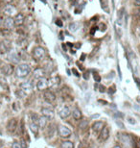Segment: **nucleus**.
I'll return each instance as SVG.
<instances>
[{
	"instance_id": "obj_1",
	"label": "nucleus",
	"mask_w": 140,
	"mask_h": 148,
	"mask_svg": "<svg viewBox=\"0 0 140 148\" xmlns=\"http://www.w3.org/2000/svg\"><path fill=\"white\" fill-rule=\"evenodd\" d=\"M15 75L18 78H24L28 76L30 72H31V68L27 64H21L18 65L15 68Z\"/></svg>"
},
{
	"instance_id": "obj_2",
	"label": "nucleus",
	"mask_w": 140,
	"mask_h": 148,
	"mask_svg": "<svg viewBox=\"0 0 140 148\" xmlns=\"http://www.w3.org/2000/svg\"><path fill=\"white\" fill-rule=\"evenodd\" d=\"M46 55L45 49L42 47V46H37L33 49V57L37 60V61H40V60L44 59Z\"/></svg>"
},
{
	"instance_id": "obj_3",
	"label": "nucleus",
	"mask_w": 140,
	"mask_h": 148,
	"mask_svg": "<svg viewBox=\"0 0 140 148\" xmlns=\"http://www.w3.org/2000/svg\"><path fill=\"white\" fill-rule=\"evenodd\" d=\"M11 48H12V43H11L9 40H4L0 42V53L1 54L9 52Z\"/></svg>"
},
{
	"instance_id": "obj_4",
	"label": "nucleus",
	"mask_w": 140,
	"mask_h": 148,
	"mask_svg": "<svg viewBox=\"0 0 140 148\" xmlns=\"http://www.w3.org/2000/svg\"><path fill=\"white\" fill-rule=\"evenodd\" d=\"M59 134L62 138H69L71 136V130L64 125L59 126Z\"/></svg>"
},
{
	"instance_id": "obj_5",
	"label": "nucleus",
	"mask_w": 140,
	"mask_h": 148,
	"mask_svg": "<svg viewBox=\"0 0 140 148\" xmlns=\"http://www.w3.org/2000/svg\"><path fill=\"white\" fill-rule=\"evenodd\" d=\"M3 13L7 16H10V17H12L13 15H16L17 11H16V8L15 6H13V5H7V6L3 9Z\"/></svg>"
},
{
	"instance_id": "obj_6",
	"label": "nucleus",
	"mask_w": 140,
	"mask_h": 148,
	"mask_svg": "<svg viewBox=\"0 0 140 148\" xmlns=\"http://www.w3.org/2000/svg\"><path fill=\"white\" fill-rule=\"evenodd\" d=\"M37 87L38 90H44L48 87V79H46L44 77L40 78L38 80L37 83Z\"/></svg>"
},
{
	"instance_id": "obj_7",
	"label": "nucleus",
	"mask_w": 140,
	"mask_h": 148,
	"mask_svg": "<svg viewBox=\"0 0 140 148\" xmlns=\"http://www.w3.org/2000/svg\"><path fill=\"white\" fill-rule=\"evenodd\" d=\"M15 20H13V17H10V16H7L6 18L3 21V26L5 29H8V30H12L13 27H15Z\"/></svg>"
},
{
	"instance_id": "obj_8",
	"label": "nucleus",
	"mask_w": 140,
	"mask_h": 148,
	"mask_svg": "<svg viewBox=\"0 0 140 148\" xmlns=\"http://www.w3.org/2000/svg\"><path fill=\"white\" fill-rule=\"evenodd\" d=\"M43 97H44V99L47 101L48 103H52L54 102L55 100H56V95L52 90H45L44 94H43Z\"/></svg>"
},
{
	"instance_id": "obj_9",
	"label": "nucleus",
	"mask_w": 140,
	"mask_h": 148,
	"mask_svg": "<svg viewBox=\"0 0 140 148\" xmlns=\"http://www.w3.org/2000/svg\"><path fill=\"white\" fill-rule=\"evenodd\" d=\"M42 114L43 116H45L47 119H53L54 116H55V113L52 109H49V108H42Z\"/></svg>"
},
{
	"instance_id": "obj_10",
	"label": "nucleus",
	"mask_w": 140,
	"mask_h": 148,
	"mask_svg": "<svg viewBox=\"0 0 140 148\" xmlns=\"http://www.w3.org/2000/svg\"><path fill=\"white\" fill-rule=\"evenodd\" d=\"M16 128H17V120L15 118L10 119L9 122H8V125H7L8 131H9L10 133H13L16 130Z\"/></svg>"
},
{
	"instance_id": "obj_11",
	"label": "nucleus",
	"mask_w": 140,
	"mask_h": 148,
	"mask_svg": "<svg viewBox=\"0 0 140 148\" xmlns=\"http://www.w3.org/2000/svg\"><path fill=\"white\" fill-rule=\"evenodd\" d=\"M13 70H15V68H13V67L12 65H5L1 68L2 73H3L4 75H6V76L12 75L13 72Z\"/></svg>"
},
{
	"instance_id": "obj_12",
	"label": "nucleus",
	"mask_w": 140,
	"mask_h": 148,
	"mask_svg": "<svg viewBox=\"0 0 140 148\" xmlns=\"http://www.w3.org/2000/svg\"><path fill=\"white\" fill-rule=\"evenodd\" d=\"M13 20H15V25L20 26V25H22V24L24 23V21H25V16H24L21 13H16V15H15Z\"/></svg>"
},
{
	"instance_id": "obj_13",
	"label": "nucleus",
	"mask_w": 140,
	"mask_h": 148,
	"mask_svg": "<svg viewBox=\"0 0 140 148\" xmlns=\"http://www.w3.org/2000/svg\"><path fill=\"white\" fill-rule=\"evenodd\" d=\"M60 116L62 117V119H64V118H67L68 116L71 114V111H70V109L68 108V107H64L61 111H60Z\"/></svg>"
},
{
	"instance_id": "obj_14",
	"label": "nucleus",
	"mask_w": 140,
	"mask_h": 148,
	"mask_svg": "<svg viewBox=\"0 0 140 148\" xmlns=\"http://www.w3.org/2000/svg\"><path fill=\"white\" fill-rule=\"evenodd\" d=\"M33 75H34V78H36V79H40V78L44 77L45 71H44L43 68L38 67V68H37V69L34 70V73H33Z\"/></svg>"
},
{
	"instance_id": "obj_15",
	"label": "nucleus",
	"mask_w": 140,
	"mask_h": 148,
	"mask_svg": "<svg viewBox=\"0 0 140 148\" xmlns=\"http://www.w3.org/2000/svg\"><path fill=\"white\" fill-rule=\"evenodd\" d=\"M120 141H121L123 143L126 144V145H131V136L127 135V134H121L119 137Z\"/></svg>"
},
{
	"instance_id": "obj_16",
	"label": "nucleus",
	"mask_w": 140,
	"mask_h": 148,
	"mask_svg": "<svg viewBox=\"0 0 140 148\" xmlns=\"http://www.w3.org/2000/svg\"><path fill=\"white\" fill-rule=\"evenodd\" d=\"M20 87H21V90L26 94V92L31 91L32 89H33V86H32V84L30 83V82H25V83H22L20 85Z\"/></svg>"
},
{
	"instance_id": "obj_17",
	"label": "nucleus",
	"mask_w": 140,
	"mask_h": 148,
	"mask_svg": "<svg viewBox=\"0 0 140 148\" xmlns=\"http://www.w3.org/2000/svg\"><path fill=\"white\" fill-rule=\"evenodd\" d=\"M109 137V127H103L101 130V139L102 141H107Z\"/></svg>"
},
{
	"instance_id": "obj_18",
	"label": "nucleus",
	"mask_w": 140,
	"mask_h": 148,
	"mask_svg": "<svg viewBox=\"0 0 140 148\" xmlns=\"http://www.w3.org/2000/svg\"><path fill=\"white\" fill-rule=\"evenodd\" d=\"M103 127H104V123L101 121H96L94 124L92 125V129H93V131H95V132H101V130L103 129Z\"/></svg>"
},
{
	"instance_id": "obj_19",
	"label": "nucleus",
	"mask_w": 140,
	"mask_h": 148,
	"mask_svg": "<svg viewBox=\"0 0 140 148\" xmlns=\"http://www.w3.org/2000/svg\"><path fill=\"white\" fill-rule=\"evenodd\" d=\"M60 83V77H53L48 80V87H56Z\"/></svg>"
},
{
	"instance_id": "obj_20",
	"label": "nucleus",
	"mask_w": 140,
	"mask_h": 148,
	"mask_svg": "<svg viewBox=\"0 0 140 148\" xmlns=\"http://www.w3.org/2000/svg\"><path fill=\"white\" fill-rule=\"evenodd\" d=\"M47 118H46L45 116H40V118H38V127L40 128H42L43 129L46 126V124H47Z\"/></svg>"
},
{
	"instance_id": "obj_21",
	"label": "nucleus",
	"mask_w": 140,
	"mask_h": 148,
	"mask_svg": "<svg viewBox=\"0 0 140 148\" xmlns=\"http://www.w3.org/2000/svg\"><path fill=\"white\" fill-rule=\"evenodd\" d=\"M29 127H30V130L32 131L33 133L35 134V135H37V134L38 133V125L37 124V123H35V122H31L29 124Z\"/></svg>"
},
{
	"instance_id": "obj_22",
	"label": "nucleus",
	"mask_w": 140,
	"mask_h": 148,
	"mask_svg": "<svg viewBox=\"0 0 140 148\" xmlns=\"http://www.w3.org/2000/svg\"><path fill=\"white\" fill-rule=\"evenodd\" d=\"M61 148H74V143L70 141H64L61 143Z\"/></svg>"
},
{
	"instance_id": "obj_23",
	"label": "nucleus",
	"mask_w": 140,
	"mask_h": 148,
	"mask_svg": "<svg viewBox=\"0 0 140 148\" xmlns=\"http://www.w3.org/2000/svg\"><path fill=\"white\" fill-rule=\"evenodd\" d=\"M72 116L75 119H81L82 118V112L79 109H74L72 112Z\"/></svg>"
},
{
	"instance_id": "obj_24",
	"label": "nucleus",
	"mask_w": 140,
	"mask_h": 148,
	"mask_svg": "<svg viewBox=\"0 0 140 148\" xmlns=\"http://www.w3.org/2000/svg\"><path fill=\"white\" fill-rule=\"evenodd\" d=\"M9 58H10V61H12L13 63H18L19 62V57H18V55L16 54V53H12V54H10V56H9Z\"/></svg>"
},
{
	"instance_id": "obj_25",
	"label": "nucleus",
	"mask_w": 140,
	"mask_h": 148,
	"mask_svg": "<svg viewBox=\"0 0 140 148\" xmlns=\"http://www.w3.org/2000/svg\"><path fill=\"white\" fill-rule=\"evenodd\" d=\"M68 28H69V30H70L71 32H76L77 30H78V28H79V24L76 23V22H72V23L69 24Z\"/></svg>"
},
{
	"instance_id": "obj_26",
	"label": "nucleus",
	"mask_w": 140,
	"mask_h": 148,
	"mask_svg": "<svg viewBox=\"0 0 140 148\" xmlns=\"http://www.w3.org/2000/svg\"><path fill=\"white\" fill-rule=\"evenodd\" d=\"M123 15H124V8H122V9L120 10L119 12H118V20H119V24H121Z\"/></svg>"
},
{
	"instance_id": "obj_27",
	"label": "nucleus",
	"mask_w": 140,
	"mask_h": 148,
	"mask_svg": "<svg viewBox=\"0 0 140 148\" xmlns=\"http://www.w3.org/2000/svg\"><path fill=\"white\" fill-rule=\"evenodd\" d=\"M54 132H55L54 125H50V129L48 130V136H49V137H52V136L54 135Z\"/></svg>"
},
{
	"instance_id": "obj_28",
	"label": "nucleus",
	"mask_w": 140,
	"mask_h": 148,
	"mask_svg": "<svg viewBox=\"0 0 140 148\" xmlns=\"http://www.w3.org/2000/svg\"><path fill=\"white\" fill-rule=\"evenodd\" d=\"M12 148H22V147H21V145H20V143H19V142L15 141L13 143V145H12Z\"/></svg>"
},
{
	"instance_id": "obj_29",
	"label": "nucleus",
	"mask_w": 140,
	"mask_h": 148,
	"mask_svg": "<svg viewBox=\"0 0 140 148\" xmlns=\"http://www.w3.org/2000/svg\"><path fill=\"white\" fill-rule=\"evenodd\" d=\"M94 80H95V82H100L101 81V77L98 75L97 73H94Z\"/></svg>"
},
{
	"instance_id": "obj_30",
	"label": "nucleus",
	"mask_w": 140,
	"mask_h": 148,
	"mask_svg": "<svg viewBox=\"0 0 140 148\" xmlns=\"http://www.w3.org/2000/svg\"><path fill=\"white\" fill-rule=\"evenodd\" d=\"M133 3L134 6L139 7V6H140V0H133Z\"/></svg>"
},
{
	"instance_id": "obj_31",
	"label": "nucleus",
	"mask_w": 140,
	"mask_h": 148,
	"mask_svg": "<svg viewBox=\"0 0 140 148\" xmlns=\"http://www.w3.org/2000/svg\"><path fill=\"white\" fill-rule=\"evenodd\" d=\"M56 24H57L58 26H60V27H62V20H57Z\"/></svg>"
},
{
	"instance_id": "obj_32",
	"label": "nucleus",
	"mask_w": 140,
	"mask_h": 148,
	"mask_svg": "<svg viewBox=\"0 0 140 148\" xmlns=\"http://www.w3.org/2000/svg\"><path fill=\"white\" fill-rule=\"evenodd\" d=\"M20 145H21V147H22V148H26V143H25V142H24L23 141H21V143H20Z\"/></svg>"
},
{
	"instance_id": "obj_33",
	"label": "nucleus",
	"mask_w": 140,
	"mask_h": 148,
	"mask_svg": "<svg viewBox=\"0 0 140 148\" xmlns=\"http://www.w3.org/2000/svg\"><path fill=\"white\" fill-rule=\"evenodd\" d=\"M72 71H73L74 73H75V75H76V76H80V74L78 73V71H77V70L75 69V68H73V69H72Z\"/></svg>"
},
{
	"instance_id": "obj_34",
	"label": "nucleus",
	"mask_w": 140,
	"mask_h": 148,
	"mask_svg": "<svg viewBox=\"0 0 140 148\" xmlns=\"http://www.w3.org/2000/svg\"><path fill=\"white\" fill-rule=\"evenodd\" d=\"M100 91H101V92H104V91H105V87H104V86H101V87H100Z\"/></svg>"
},
{
	"instance_id": "obj_35",
	"label": "nucleus",
	"mask_w": 140,
	"mask_h": 148,
	"mask_svg": "<svg viewBox=\"0 0 140 148\" xmlns=\"http://www.w3.org/2000/svg\"><path fill=\"white\" fill-rule=\"evenodd\" d=\"M129 120H130V121H129L130 123H133V124H134V123H135V121H134V119L131 118V117H130V118H129Z\"/></svg>"
},
{
	"instance_id": "obj_36",
	"label": "nucleus",
	"mask_w": 140,
	"mask_h": 148,
	"mask_svg": "<svg viewBox=\"0 0 140 148\" xmlns=\"http://www.w3.org/2000/svg\"><path fill=\"white\" fill-rule=\"evenodd\" d=\"M99 116H100L99 114H96V116H95V114H93V116H91V118H98Z\"/></svg>"
},
{
	"instance_id": "obj_37",
	"label": "nucleus",
	"mask_w": 140,
	"mask_h": 148,
	"mask_svg": "<svg viewBox=\"0 0 140 148\" xmlns=\"http://www.w3.org/2000/svg\"><path fill=\"white\" fill-rule=\"evenodd\" d=\"M3 1L5 2V3L9 4V3H11V2H12V1H13V0H3Z\"/></svg>"
},
{
	"instance_id": "obj_38",
	"label": "nucleus",
	"mask_w": 140,
	"mask_h": 148,
	"mask_svg": "<svg viewBox=\"0 0 140 148\" xmlns=\"http://www.w3.org/2000/svg\"><path fill=\"white\" fill-rule=\"evenodd\" d=\"M84 79H88V74H86V73L84 74Z\"/></svg>"
},
{
	"instance_id": "obj_39",
	"label": "nucleus",
	"mask_w": 140,
	"mask_h": 148,
	"mask_svg": "<svg viewBox=\"0 0 140 148\" xmlns=\"http://www.w3.org/2000/svg\"><path fill=\"white\" fill-rule=\"evenodd\" d=\"M112 148H121V147H120L119 145H115V146H113Z\"/></svg>"
},
{
	"instance_id": "obj_40",
	"label": "nucleus",
	"mask_w": 140,
	"mask_h": 148,
	"mask_svg": "<svg viewBox=\"0 0 140 148\" xmlns=\"http://www.w3.org/2000/svg\"><path fill=\"white\" fill-rule=\"evenodd\" d=\"M137 146H138V148H140V141H138V143H137Z\"/></svg>"
},
{
	"instance_id": "obj_41",
	"label": "nucleus",
	"mask_w": 140,
	"mask_h": 148,
	"mask_svg": "<svg viewBox=\"0 0 140 148\" xmlns=\"http://www.w3.org/2000/svg\"><path fill=\"white\" fill-rule=\"evenodd\" d=\"M138 33H139V35H140V27H139V29H138Z\"/></svg>"
},
{
	"instance_id": "obj_42",
	"label": "nucleus",
	"mask_w": 140,
	"mask_h": 148,
	"mask_svg": "<svg viewBox=\"0 0 140 148\" xmlns=\"http://www.w3.org/2000/svg\"><path fill=\"white\" fill-rule=\"evenodd\" d=\"M1 24H2V21H1V20H0V25H1Z\"/></svg>"
},
{
	"instance_id": "obj_43",
	"label": "nucleus",
	"mask_w": 140,
	"mask_h": 148,
	"mask_svg": "<svg viewBox=\"0 0 140 148\" xmlns=\"http://www.w3.org/2000/svg\"><path fill=\"white\" fill-rule=\"evenodd\" d=\"M112 4H113V5H114V0H112Z\"/></svg>"
},
{
	"instance_id": "obj_44",
	"label": "nucleus",
	"mask_w": 140,
	"mask_h": 148,
	"mask_svg": "<svg viewBox=\"0 0 140 148\" xmlns=\"http://www.w3.org/2000/svg\"><path fill=\"white\" fill-rule=\"evenodd\" d=\"M139 21H140V18H139Z\"/></svg>"
}]
</instances>
